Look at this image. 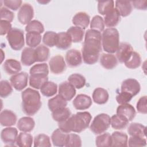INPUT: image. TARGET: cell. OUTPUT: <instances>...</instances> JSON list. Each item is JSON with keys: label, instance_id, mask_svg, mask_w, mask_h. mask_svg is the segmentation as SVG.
<instances>
[{"label": "cell", "instance_id": "cell-33", "mask_svg": "<svg viewBox=\"0 0 147 147\" xmlns=\"http://www.w3.org/2000/svg\"><path fill=\"white\" fill-rule=\"evenodd\" d=\"M25 40L26 45L29 47L33 48L38 47L40 44L41 41V34L37 32H27L25 36Z\"/></svg>", "mask_w": 147, "mask_h": 147}, {"label": "cell", "instance_id": "cell-46", "mask_svg": "<svg viewBox=\"0 0 147 147\" xmlns=\"http://www.w3.org/2000/svg\"><path fill=\"white\" fill-rule=\"evenodd\" d=\"M114 1H98V11L102 15L105 16L110 10L114 9Z\"/></svg>", "mask_w": 147, "mask_h": 147}, {"label": "cell", "instance_id": "cell-20", "mask_svg": "<svg viewBox=\"0 0 147 147\" xmlns=\"http://www.w3.org/2000/svg\"><path fill=\"white\" fill-rule=\"evenodd\" d=\"M21 61L25 66L31 65L36 62L35 50L30 47L25 48L21 52Z\"/></svg>", "mask_w": 147, "mask_h": 147}, {"label": "cell", "instance_id": "cell-11", "mask_svg": "<svg viewBox=\"0 0 147 147\" xmlns=\"http://www.w3.org/2000/svg\"><path fill=\"white\" fill-rule=\"evenodd\" d=\"M18 137V130L16 127L8 126L1 131V138L2 141L8 144L9 146H13L16 143Z\"/></svg>", "mask_w": 147, "mask_h": 147}, {"label": "cell", "instance_id": "cell-31", "mask_svg": "<svg viewBox=\"0 0 147 147\" xmlns=\"http://www.w3.org/2000/svg\"><path fill=\"white\" fill-rule=\"evenodd\" d=\"M48 80V77L47 75H30L29 78L30 86L35 89H40Z\"/></svg>", "mask_w": 147, "mask_h": 147}, {"label": "cell", "instance_id": "cell-44", "mask_svg": "<svg viewBox=\"0 0 147 147\" xmlns=\"http://www.w3.org/2000/svg\"><path fill=\"white\" fill-rule=\"evenodd\" d=\"M34 146L35 147H51L50 138L44 134H40L34 137Z\"/></svg>", "mask_w": 147, "mask_h": 147}, {"label": "cell", "instance_id": "cell-37", "mask_svg": "<svg viewBox=\"0 0 147 147\" xmlns=\"http://www.w3.org/2000/svg\"><path fill=\"white\" fill-rule=\"evenodd\" d=\"M35 56L37 62H43L47 61L49 57V49L44 45H40L36 48Z\"/></svg>", "mask_w": 147, "mask_h": 147}, {"label": "cell", "instance_id": "cell-13", "mask_svg": "<svg viewBox=\"0 0 147 147\" xmlns=\"http://www.w3.org/2000/svg\"><path fill=\"white\" fill-rule=\"evenodd\" d=\"M82 56L80 51L77 49H69L65 54V61L69 67L79 66L82 63Z\"/></svg>", "mask_w": 147, "mask_h": 147}, {"label": "cell", "instance_id": "cell-40", "mask_svg": "<svg viewBox=\"0 0 147 147\" xmlns=\"http://www.w3.org/2000/svg\"><path fill=\"white\" fill-rule=\"evenodd\" d=\"M57 91V84L53 82H47L40 88L41 94L47 97L55 95Z\"/></svg>", "mask_w": 147, "mask_h": 147}, {"label": "cell", "instance_id": "cell-12", "mask_svg": "<svg viewBox=\"0 0 147 147\" xmlns=\"http://www.w3.org/2000/svg\"><path fill=\"white\" fill-rule=\"evenodd\" d=\"M58 91L59 94L66 101L71 100L76 94L75 88L69 82L60 83Z\"/></svg>", "mask_w": 147, "mask_h": 147}, {"label": "cell", "instance_id": "cell-21", "mask_svg": "<svg viewBox=\"0 0 147 147\" xmlns=\"http://www.w3.org/2000/svg\"><path fill=\"white\" fill-rule=\"evenodd\" d=\"M100 63L103 68L112 69L117 65L118 60L112 53H102L100 57Z\"/></svg>", "mask_w": 147, "mask_h": 147}, {"label": "cell", "instance_id": "cell-19", "mask_svg": "<svg viewBox=\"0 0 147 147\" xmlns=\"http://www.w3.org/2000/svg\"><path fill=\"white\" fill-rule=\"evenodd\" d=\"M68 135V133L63 131L60 128L54 130L51 135V140L53 145L60 147L65 146Z\"/></svg>", "mask_w": 147, "mask_h": 147}, {"label": "cell", "instance_id": "cell-32", "mask_svg": "<svg viewBox=\"0 0 147 147\" xmlns=\"http://www.w3.org/2000/svg\"><path fill=\"white\" fill-rule=\"evenodd\" d=\"M129 122V121L125 117L116 114L111 117L110 125L114 129L121 130L126 127Z\"/></svg>", "mask_w": 147, "mask_h": 147}, {"label": "cell", "instance_id": "cell-26", "mask_svg": "<svg viewBox=\"0 0 147 147\" xmlns=\"http://www.w3.org/2000/svg\"><path fill=\"white\" fill-rule=\"evenodd\" d=\"M109 95L106 90L101 87L95 88L92 93L93 101L98 105L105 104L109 100Z\"/></svg>", "mask_w": 147, "mask_h": 147}, {"label": "cell", "instance_id": "cell-27", "mask_svg": "<svg viewBox=\"0 0 147 147\" xmlns=\"http://www.w3.org/2000/svg\"><path fill=\"white\" fill-rule=\"evenodd\" d=\"M35 126L33 119L29 117L21 118L17 122L18 129L22 132H30L33 130Z\"/></svg>", "mask_w": 147, "mask_h": 147}, {"label": "cell", "instance_id": "cell-9", "mask_svg": "<svg viewBox=\"0 0 147 147\" xmlns=\"http://www.w3.org/2000/svg\"><path fill=\"white\" fill-rule=\"evenodd\" d=\"M141 90L139 82L134 79L129 78L123 81L121 87V91L127 92L133 97L137 95Z\"/></svg>", "mask_w": 147, "mask_h": 147}, {"label": "cell", "instance_id": "cell-16", "mask_svg": "<svg viewBox=\"0 0 147 147\" xmlns=\"http://www.w3.org/2000/svg\"><path fill=\"white\" fill-rule=\"evenodd\" d=\"M17 122V115L12 111L3 110L0 114V123L2 126H11Z\"/></svg>", "mask_w": 147, "mask_h": 147}, {"label": "cell", "instance_id": "cell-25", "mask_svg": "<svg viewBox=\"0 0 147 147\" xmlns=\"http://www.w3.org/2000/svg\"><path fill=\"white\" fill-rule=\"evenodd\" d=\"M120 20L121 17L119 13L116 9L114 8L105 16V25H106L107 27L113 28L117 25Z\"/></svg>", "mask_w": 147, "mask_h": 147}, {"label": "cell", "instance_id": "cell-35", "mask_svg": "<svg viewBox=\"0 0 147 147\" xmlns=\"http://www.w3.org/2000/svg\"><path fill=\"white\" fill-rule=\"evenodd\" d=\"M33 143L32 136L27 132H21L17 137L16 144L20 147H30Z\"/></svg>", "mask_w": 147, "mask_h": 147}, {"label": "cell", "instance_id": "cell-48", "mask_svg": "<svg viewBox=\"0 0 147 147\" xmlns=\"http://www.w3.org/2000/svg\"><path fill=\"white\" fill-rule=\"evenodd\" d=\"M90 28L91 29L95 30L100 32L104 30L105 22L103 18L98 15L93 17L90 23Z\"/></svg>", "mask_w": 147, "mask_h": 147}, {"label": "cell", "instance_id": "cell-34", "mask_svg": "<svg viewBox=\"0 0 147 147\" xmlns=\"http://www.w3.org/2000/svg\"><path fill=\"white\" fill-rule=\"evenodd\" d=\"M71 115V112L67 107L58 109L52 112V117L53 119L58 123L65 121Z\"/></svg>", "mask_w": 147, "mask_h": 147}, {"label": "cell", "instance_id": "cell-55", "mask_svg": "<svg viewBox=\"0 0 147 147\" xmlns=\"http://www.w3.org/2000/svg\"><path fill=\"white\" fill-rule=\"evenodd\" d=\"M1 30H0V34L1 36H3L6 34H7L12 29L11 24L10 22L4 21L1 20Z\"/></svg>", "mask_w": 147, "mask_h": 147}, {"label": "cell", "instance_id": "cell-15", "mask_svg": "<svg viewBox=\"0 0 147 147\" xmlns=\"http://www.w3.org/2000/svg\"><path fill=\"white\" fill-rule=\"evenodd\" d=\"M74 107L78 110H84L88 109L92 105V99L87 95L79 94L72 102Z\"/></svg>", "mask_w": 147, "mask_h": 147}, {"label": "cell", "instance_id": "cell-56", "mask_svg": "<svg viewBox=\"0 0 147 147\" xmlns=\"http://www.w3.org/2000/svg\"><path fill=\"white\" fill-rule=\"evenodd\" d=\"M131 5L138 10H146L147 8V1H133Z\"/></svg>", "mask_w": 147, "mask_h": 147}, {"label": "cell", "instance_id": "cell-5", "mask_svg": "<svg viewBox=\"0 0 147 147\" xmlns=\"http://www.w3.org/2000/svg\"><path fill=\"white\" fill-rule=\"evenodd\" d=\"M110 117L105 113H101L95 117L90 129L95 134H100L106 131L110 125Z\"/></svg>", "mask_w": 147, "mask_h": 147}, {"label": "cell", "instance_id": "cell-7", "mask_svg": "<svg viewBox=\"0 0 147 147\" xmlns=\"http://www.w3.org/2000/svg\"><path fill=\"white\" fill-rule=\"evenodd\" d=\"M34 17L33 7L28 3H24L19 9L17 18L19 22L23 25L29 23Z\"/></svg>", "mask_w": 147, "mask_h": 147}, {"label": "cell", "instance_id": "cell-39", "mask_svg": "<svg viewBox=\"0 0 147 147\" xmlns=\"http://www.w3.org/2000/svg\"><path fill=\"white\" fill-rule=\"evenodd\" d=\"M68 81L76 88L80 89L83 88L86 84V78L80 74H73L71 75L68 78Z\"/></svg>", "mask_w": 147, "mask_h": 147}, {"label": "cell", "instance_id": "cell-45", "mask_svg": "<svg viewBox=\"0 0 147 147\" xmlns=\"http://www.w3.org/2000/svg\"><path fill=\"white\" fill-rule=\"evenodd\" d=\"M25 30L27 32H34L41 34L44 32V27L40 21L34 20H32L26 25L25 27Z\"/></svg>", "mask_w": 147, "mask_h": 147}, {"label": "cell", "instance_id": "cell-52", "mask_svg": "<svg viewBox=\"0 0 147 147\" xmlns=\"http://www.w3.org/2000/svg\"><path fill=\"white\" fill-rule=\"evenodd\" d=\"M133 97V96L132 95L127 92L121 91L117 95L116 100L119 105L126 104L128 103L131 100Z\"/></svg>", "mask_w": 147, "mask_h": 147}, {"label": "cell", "instance_id": "cell-6", "mask_svg": "<svg viewBox=\"0 0 147 147\" xmlns=\"http://www.w3.org/2000/svg\"><path fill=\"white\" fill-rule=\"evenodd\" d=\"M6 38L9 45L14 51H20L24 46V33L20 29L12 28L7 34Z\"/></svg>", "mask_w": 147, "mask_h": 147}, {"label": "cell", "instance_id": "cell-29", "mask_svg": "<svg viewBox=\"0 0 147 147\" xmlns=\"http://www.w3.org/2000/svg\"><path fill=\"white\" fill-rule=\"evenodd\" d=\"M67 105V102L64 100L59 94L49 99L48 102V108L52 112L58 109L66 107Z\"/></svg>", "mask_w": 147, "mask_h": 147}, {"label": "cell", "instance_id": "cell-22", "mask_svg": "<svg viewBox=\"0 0 147 147\" xmlns=\"http://www.w3.org/2000/svg\"><path fill=\"white\" fill-rule=\"evenodd\" d=\"M3 68L8 75L16 74L22 69L20 62L13 59H7L3 63Z\"/></svg>", "mask_w": 147, "mask_h": 147}, {"label": "cell", "instance_id": "cell-53", "mask_svg": "<svg viewBox=\"0 0 147 147\" xmlns=\"http://www.w3.org/2000/svg\"><path fill=\"white\" fill-rule=\"evenodd\" d=\"M136 108L138 113L146 114L147 113V98L146 96L141 97L137 103Z\"/></svg>", "mask_w": 147, "mask_h": 147}, {"label": "cell", "instance_id": "cell-23", "mask_svg": "<svg viewBox=\"0 0 147 147\" xmlns=\"http://www.w3.org/2000/svg\"><path fill=\"white\" fill-rule=\"evenodd\" d=\"M127 132L130 136L146 138V128L141 123L133 122L129 126Z\"/></svg>", "mask_w": 147, "mask_h": 147}, {"label": "cell", "instance_id": "cell-41", "mask_svg": "<svg viewBox=\"0 0 147 147\" xmlns=\"http://www.w3.org/2000/svg\"><path fill=\"white\" fill-rule=\"evenodd\" d=\"M112 139L111 136L109 133L100 134L96 137L95 145L98 147L111 146Z\"/></svg>", "mask_w": 147, "mask_h": 147}, {"label": "cell", "instance_id": "cell-49", "mask_svg": "<svg viewBox=\"0 0 147 147\" xmlns=\"http://www.w3.org/2000/svg\"><path fill=\"white\" fill-rule=\"evenodd\" d=\"M13 91L11 84L7 80H1L0 82V96L1 98H6Z\"/></svg>", "mask_w": 147, "mask_h": 147}, {"label": "cell", "instance_id": "cell-43", "mask_svg": "<svg viewBox=\"0 0 147 147\" xmlns=\"http://www.w3.org/2000/svg\"><path fill=\"white\" fill-rule=\"evenodd\" d=\"M30 75H42L48 76L49 74L48 66L47 63H39L33 65L29 70Z\"/></svg>", "mask_w": 147, "mask_h": 147}, {"label": "cell", "instance_id": "cell-4", "mask_svg": "<svg viewBox=\"0 0 147 147\" xmlns=\"http://www.w3.org/2000/svg\"><path fill=\"white\" fill-rule=\"evenodd\" d=\"M119 45V35L118 30L109 28L103 30L102 35V46L108 53L116 52Z\"/></svg>", "mask_w": 147, "mask_h": 147}, {"label": "cell", "instance_id": "cell-24", "mask_svg": "<svg viewBox=\"0 0 147 147\" xmlns=\"http://www.w3.org/2000/svg\"><path fill=\"white\" fill-rule=\"evenodd\" d=\"M111 146L126 147L127 146V135L121 131H114L112 133Z\"/></svg>", "mask_w": 147, "mask_h": 147}, {"label": "cell", "instance_id": "cell-3", "mask_svg": "<svg viewBox=\"0 0 147 147\" xmlns=\"http://www.w3.org/2000/svg\"><path fill=\"white\" fill-rule=\"evenodd\" d=\"M22 109L26 115L32 116L40 109L42 103L40 94L37 90L28 88L21 93Z\"/></svg>", "mask_w": 147, "mask_h": 147}, {"label": "cell", "instance_id": "cell-38", "mask_svg": "<svg viewBox=\"0 0 147 147\" xmlns=\"http://www.w3.org/2000/svg\"><path fill=\"white\" fill-rule=\"evenodd\" d=\"M141 63V59L140 54L133 51L127 60L125 61V66L129 69H136L140 67Z\"/></svg>", "mask_w": 147, "mask_h": 147}, {"label": "cell", "instance_id": "cell-36", "mask_svg": "<svg viewBox=\"0 0 147 147\" xmlns=\"http://www.w3.org/2000/svg\"><path fill=\"white\" fill-rule=\"evenodd\" d=\"M71 37L74 42H80L83 40L84 30L83 29L78 26H71L67 31Z\"/></svg>", "mask_w": 147, "mask_h": 147}, {"label": "cell", "instance_id": "cell-17", "mask_svg": "<svg viewBox=\"0 0 147 147\" xmlns=\"http://www.w3.org/2000/svg\"><path fill=\"white\" fill-rule=\"evenodd\" d=\"M136 114L134 107L129 103L120 105L117 109V114L125 117L129 121H131L134 119Z\"/></svg>", "mask_w": 147, "mask_h": 147}, {"label": "cell", "instance_id": "cell-54", "mask_svg": "<svg viewBox=\"0 0 147 147\" xmlns=\"http://www.w3.org/2000/svg\"><path fill=\"white\" fill-rule=\"evenodd\" d=\"M3 2L6 7L13 10H17L22 4L21 0H5Z\"/></svg>", "mask_w": 147, "mask_h": 147}, {"label": "cell", "instance_id": "cell-14", "mask_svg": "<svg viewBox=\"0 0 147 147\" xmlns=\"http://www.w3.org/2000/svg\"><path fill=\"white\" fill-rule=\"evenodd\" d=\"M133 51V49L130 44L121 42L116 51V57L120 63H125Z\"/></svg>", "mask_w": 147, "mask_h": 147}, {"label": "cell", "instance_id": "cell-2", "mask_svg": "<svg viewBox=\"0 0 147 147\" xmlns=\"http://www.w3.org/2000/svg\"><path fill=\"white\" fill-rule=\"evenodd\" d=\"M92 116L89 112H78L67 120L58 123L59 128L67 133H80L86 129L90 123Z\"/></svg>", "mask_w": 147, "mask_h": 147}, {"label": "cell", "instance_id": "cell-51", "mask_svg": "<svg viewBox=\"0 0 147 147\" xmlns=\"http://www.w3.org/2000/svg\"><path fill=\"white\" fill-rule=\"evenodd\" d=\"M1 20H4L11 22L13 21L14 17V13L6 7H3L0 10Z\"/></svg>", "mask_w": 147, "mask_h": 147}, {"label": "cell", "instance_id": "cell-8", "mask_svg": "<svg viewBox=\"0 0 147 147\" xmlns=\"http://www.w3.org/2000/svg\"><path fill=\"white\" fill-rule=\"evenodd\" d=\"M28 78V73L21 72L12 75L10 78V82L16 90L21 91L27 86Z\"/></svg>", "mask_w": 147, "mask_h": 147}, {"label": "cell", "instance_id": "cell-18", "mask_svg": "<svg viewBox=\"0 0 147 147\" xmlns=\"http://www.w3.org/2000/svg\"><path fill=\"white\" fill-rule=\"evenodd\" d=\"M90 17L86 12H78L73 17L72 22L76 26L80 27L83 29L87 28L90 24Z\"/></svg>", "mask_w": 147, "mask_h": 147}, {"label": "cell", "instance_id": "cell-28", "mask_svg": "<svg viewBox=\"0 0 147 147\" xmlns=\"http://www.w3.org/2000/svg\"><path fill=\"white\" fill-rule=\"evenodd\" d=\"M57 42L56 47L60 49H67L72 44V39L69 34L66 32H61L57 33Z\"/></svg>", "mask_w": 147, "mask_h": 147}, {"label": "cell", "instance_id": "cell-50", "mask_svg": "<svg viewBox=\"0 0 147 147\" xmlns=\"http://www.w3.org/2000/svg\"><path fill=\"white\" fill-rule=\"evenodd\" d=\"M127 145L129 146H145L146 145V138L130 136L127 141Z\"/></svg>", "mask_w": 147, "mask_h": 147}, {"label": "cell", "instance_id": "cell-10", "mask_svg": "<svg viewBox=\"0 0 147 147\" xmlns=\"http://www.w3.org/2000/svg\"><path fill=\"white\" fill-rule=\"evenodd\" d=\"M51 71L55 74H60L65 71L66 64L63 57L57 55L53 56L49 61Z\"/></svg>", "mask_w": 147, "mask_h": 147}, {"label": "cell", "instance_id": "cell-30", "mask_svg": "<svg viewBox=\"0 0 147 147\" xmlns=\"http://www.w3.org/2000/svg\"><path fill=\"white\" fill-rule=\"evenodd\" d=\"M115 9L119 13L120 16L126 17L132 11V5L131 1H116Z\"/></svg>", "mask_w": 147, "mask_h": 147}, {"label": "cell", "instance_id": "cell-1", "mask_svg": "<svg viewBox=\"0 0 147 147\" xmlns=\"http://www.w3.org/2000/svg\"><path fill=\"white\" fill-rule=\"evenodd\" d=\"M102 35L100 32L88 29L84 36V41L82 49V59L87 64H94L99 59L102 51Z\"/></svg>", "mask_w": 147, "mask_h": 147}, {"label": "cell", "instance_id": "cell-42", "mask_svg": "<svg viewBox=\"0 0 147 147\" xmlns=\"http://www.w3.org/2000/svg\"><path fill=\"white\" fill-rule=\"evenodd\" d=\"M57 38V33L52 31H47L44 34L42 42L45 45L53 47L56 45Z\"/></svg>", "mask_w": 147, "mask_h": 147}, {"label": "cell", "instance_id": "cell-47", "mask_svg": "<svg viewBox=\"0 0 147 147\" xmlns=\"http://www.w3.org/2000/svg\"><path fill=\"white\" fill-rule=\"evenodd\" d=\"M82 146V140L79 136L74 133H68L65 146L80 147Z\"/></svg>", "mask_w": 147, "mask_h": 147}]
</instances>
